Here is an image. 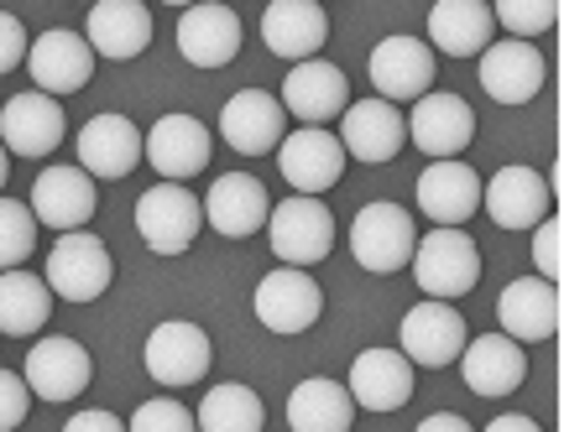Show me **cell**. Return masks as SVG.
<instances>
[{"label":"cell","instance_id":"6da1fadb","mask_svg":"<svg viewBox=\"0 0 564 432\" xmlns=\"http://www.w3.org/2000/svg\"><path fill=\"white\" fill-rule=\"evenodd\" d=\"M42 281H47V292L63 297V302H95V297H105L110 281H116L110 245H105L95 230H68V235L53 240Z\"/></svg>","mask_w":564,"mask_h":432},{"label":"cell","instance_id":"7a4b0ae2","mask_svg":"<svg viewBox=\"0 0 564 432\" xmlns=\"http://www.w3.org/2000/svg\"><path fill=\"white\" fill-rule=\"evenodd\" d=\"M408 266H413V281L423 287V297H434V302H455V297L476 292V281H481V251H476V240L465 230H429V235H419Z\"/></svg>","mask_w":564,"mask_h":432},{"label":"cell","instance_id":"3957f363","mask_svg":"<svg viewBox=\"0 0 564 432\" xmlns=\"http://www.w3.org/2000/svg\"><path fill=\"white\" fill-rule=\"evenodd\" d=\"M267 240H272V256L282 266H319L329 251H335V214H329V203L324 198H282L272 203V214H267Z\"/></svg>","mask_w":564,"mask_h":432},{"label":"cell","instance_id":"277c9868","mask_svg":"<svg viewBox=\"0 0 564 432\" xmlns=\"http://www.w3.org/2000/svg\"><path fill=\"white\" fill-rule=\"evenodd\" d=\"M413 245H419V224L392 198H377V203H366L361 214L350 219V256L361 261V272L371 276L403 272L413 261Z\"/></svg>","mask_w":564,"mask_h":432},{"label":"cell","instance_id":"5b68a950","mask_svg":"<svg viewBox=\"0 0 564 432\" xmlns=\"http://www.w3.org/2000/svg\"><path fill=\"white\" fill-rule=\"evenodd\" d=\"M204 230V203L183 182H158L137 198V235L152 256H183Z\"/></svg>","mask_w":564,"mask_h":432},{"label":"cell","instance_id":"8992f818","mask_svg":"<svg viewBox=\"0 0 564 432\" xmlns=\"http://www.w3.org/2000/svg\"><path fill=\"white\" fill-rule=\"evenodd\" d=\"M209 359H215V344H209V334H204L199 323H188V318L158 323V329L147 334V350H141L147 375H152L158 386H167V391L199 386L204 375H209Z\"/></svg>","mask_w":564,"mask_h":432},{"label":"cell","instance_id":"52a82bcc","mask_svg":"<svg viewBox=\"0 0 564 432\" xmlns=\"http://www.w3.org/2000/svg\"><path fill=\"white\" fill-rule=\"evenodd\" d=\"M251 308H257V323H262L267 334H278V339L308 334L324 313V287L308 272H299V266H282V272H267L257 281Z\"/></svg>","mask_w":564,"mask_h":432},{"label":"cell","instance_id":"ba28073f","mask_svg":"<svg viewBox=\"0 0 564 432\" xmlns=\"http://www.w3.org/2000/svg\"><path fill=\"white\" fill-rule=\"evenodd\" d=\"M209 152H215V136H209V125L199 115H162L147 136H141V162H152V173L162 182H188V177H199L209 167Z\"/></svg>","mask_w":564,"mask_h":432},{"label":"cell","instance_id":"9c48e42d","mask_svg":"<svg viewBox=\"0 0 564 432\" xmlns=\"http://www.w3.org/2000/svg\"><path fill=\"white\" fill-rule=\"evenodd\" d=\"M278 173L282 182L303 198H319L324 188H335L345 173V146L329 125H299L288 131L278 146Z\"/></svg>","mask_w":564,"mask_h":432},{"label":"cell","instance_id":"30bf717a","mask_svg":"<svg viewBox=\"0 0 564 432\" xmlns=\"http://www.w3.org/2000/svg\"><path fill=\"white\" fill-rule=\"evenodd\" d=\"M403 120H408V141H413L429 162L460 157L465 146L476 141V110H470L460 95H449V89L419 95L413 99V115H403Z\"/></svg>","mask_w":564,"mask_h":432},{"label":"cell","instance_id":"8fae6325","mask_svg":"<svg viewBox=\"0 0 564 432\" xmlns=\"http://www.w3.org/2000/svg\"><path fill=\"white\" fill-rule=\"evenodd\" d=\"M89 375H95V359L68 334H42L26 354V365H21L32 401H74V396L89 391Z\"/></svg>","mask_w":564,"mask_h":432},{"label":"cell","instance_id":"7c38bea8","mask_svg":"<svg viewBox=\"0 0 564 432\" xmlns=\"http://www.w3.org/2000/svg\"><path fill=\"white\" fill-rule=\"evenodd\" d=\"M434 47L423 37H408V32H398V37H382L377 47H371V58H366V74H371V89H377V99H387V104H408V99H419L434 89Z\"/></svg>","mask_w":564,"mask_h":432},{"label":"cell","instance_id":"4fadbf2b","mask_svg":"<svg viewBox=\"0 0 564 432\" xmlns=\"http://www.w3.org/2000/svg\"><path fill=\"white\" fill-rule=\"evenodd\" d=\"M465 350V318L449 308V302H434L423 297L419 308L403 313V334H398V354H403L413 370H444L455 365Z\"/></svg>","mask_w":564,"mask_h":432},{"label":"cell","instance_id":"5bb4252c","mask_svg":"<svg viewBox=\"0 0 564 432\" xmlns=\"http://www.w3.org/2000/svg\"><path fill=\"white\" fill-rule=\"evenodd\" d=\"M335 136H340L345 157L366 162V167H382V162H392L408 146V120L398 104H387V99H377V95L350 99Z\"/></svg>","mask_w":564,"mask_h":432},{"label":"cell","instance_id":"9a60e30c","mask_svg":"<svg viewBox=\"0 0 564 432\" xmlns=\"http://www.w3.org/2000/svg\"><path fill=\"white\" fill-rule=\"evenodd\" d=\"M32 219L37 224H47V230H84L89 219H95V209H100V182L84 173V167H42L37 182H32Z\"/></svg>","mask_w":564,"mask_h":432},{"label":"cell","instance_id":"2e32d148","mask_svg":"<svg viewBox=\"0 0 564 432\" xmlns=\"http://www.w3.org/2000/svg\"><path fill=\"white\" fill-rule=\"evenodd\" d=\"M481 209L491 214L497 230H533L539 219H549L554 209V193H549V177L539 167H497L491 182H481Z\"/></svg>","mask_w":564,"mask_h":432},{"label":"cell","instance_id":"e0dca14e","mask_svg":"<svg viewBox=\"0 0 564 432\" xmlns=\"http://www.w3.org/2000/svg\"><path fill=\"white\" fill-rule=\"evenodd\" d=\"M413 198H419V209L440 230H460V224H470V219L481 214V177L460 157L429 162L419 173V182H413Z\"/></svg>","mask_w":564,"mask_h":432},{"label":"cell","instance_id":"ac0fdd59","mask_svg":"<svg viewBox=\"0 0 564 432\" xmlns=\"http://www.w3.org/2000/svg\"><path fill=\"white\" fill-rule=\"evenodd\" d=\"M241 47H246V26L220 0H199V5H188L178 16V53L194 68H230L241 58Z\"/></svg>","mask_w":564,"mask_h":432},{"label":"cell","instance_id":"d6986e66","mask_svg":"<svg viewBox=\"0 0 564 432\" xmlns=\"http://www.w3.org/2000/svg\"><path fill=\"white\" fill-rule=\"evenodd\" d=\"M220 136H225V146L241 152V157H267V152H278L282 136H288V110H282L278 95H267V89H236L220 110Z\"/></svg>","mask_w":564,"mask_h":432},{"label":"cell","instance_id":"ffe728a7","mask_svg":"<svg viewBox=\"0 0 564 432\" xmlns=\"http://www.w3.org/2000/svg\"><path fill=\"white\" fill-rule=\"evenodd\" d=\"M278 104L299 120V125H329V120H340L345 104H350V79H345L335 63L303 58L288 68Z\"/></svg>","mask_w":564,"mask_h":432},{"label":"cell","instance_id":"44dd1931","mask_svg":"<svg viewBox=\"0 0 564 432\" xmlns=\"http://www.w3.org/2000/svg\"><path fill=\"white\" fill-rule=\"evenodd\" d=\"M68 136V120H63V104L42 89H26L17 95L6 110H0V146L17 152V157H53Z\"/></svg>","mask_w":564,"mask_h":432},{"label":"cell","instance_id":"7402d4cb","mask_svg":"<svg viewBox=\"0 0 564 432\" xmlns=\"http://www.w3.org/2000/svg\"><path fill=\"white\" fill-rule=\"evenodd\" d=\"M199 203H204V224L225 240L262 235L267 214H272V198H267L262 177H251V173H220V182Z\"/></svg>","mask_w":564,"mask_h":432},{"label":"cell","instance_id":"603a6c76","mask_svg":"<svg viewBox=\"0 0 564 432\" xmlns=\"http://www.w3.org/2000/svg\"><path fill=\"white\" fill-rule=\"evenodd\" d=\"M544 84H549V63L533 42L497 37L481 53V89L497 104H528V99H539Z\"/></svg>","mask_w":564,"mask_h":432},{"label":"cell","instance_id":"cb8c5ba5","mask_svg":"<svg viewBox=\"0 0 564 432\" xmlns=\"http://www.w3.org/2000/svg\"><path fill=\"white\" fill-rule=\"evenodd\" d=\"M26 68H32V84H37L42 95L63 99V95H79L84 84L95 79V53H89V42H84L79 32L53 26V32L32 37Z\"/></svg>","mask_w":564,"mask_h":432},{"label":"cell","instance_id":"d4e9b609","mask_svg":"<svg viewBox=\"0 0 564 432\" xmlns=\"http://www.w3.org/2000/svg\"><path fill=\"white\" fill-rule=\"evenodd\" d=\"M345 391L356 401V412H403L413 401V365L398 350H361Z\"/></svg>","mask_w":564,"mask_h":432},{"label":"cell","instance_id":"484cf974","mask_svg":"<svg viewBox=\"0 0 564 432\" xmlns=\"http://www.w3.org/2000/svg\"><path fill=\"white\" fill-rule=\"evenodd\" d=\"M560 287H549L539 276H518L507 281L502 297H497V323H502L507 339L518 344H544V339L560 334Z\"/></svg>","mask_w":564,"mask_h":432},{"label":"cell","instance_id":"4316f807","mask_svg":"<svg viewBox=\"0 0 564 432\" xmlns=\"http://www.w3.org/2000/svg\"><path fill=\"white\" fill-rule=\"evenodd\" d=\"M84 42L95 58L126 63L152 47V11L141 0H95L84 21Z\"/></svg>","mask_w":564,"mask_h":432},{"label":"cell","instance_id":"83f0119b","mask_svg":"<svg viewBox=\"0 0 564 432\" xmlns=\"http://www.w3.org/2000/svg\"><path fill=\"white\" fill-rule=\"evenodd\" d=\"M460 375H465V386H470L476 396L497 401V396H512L528 380V354H523L518 339H507V334L465 339Z\"/></svg>","mask_w":564,"mask_h":432},{"label":"cell","instance_id":"f1b7e54d","mask_svg":"<svg viewBox=\"0 0 564 432\" xmlns=\"http://www.w3.org/2000/svg\"><path fill=\"white\" fill-rule=\"evenodd\" d=\"M262 42L267 53H278L288 63L319 58L329 42V16L319 0H272L262 16Z\"/></svg>","mask_w":564,"mask_h":432},{"label":"cell","instance_id":"f546056e","mask_svg":"<svg viewBox=\"0 0 564 432\" xmlns=\"http://www.w3.org/2000/svg\"><path fill=\"white\" fill-rule=\"evenodd\" d=\"M74 152H79V167L95 182H110V177H126L141 162V131L126 115H95L79 125Z\"/></svg>","mask_w":564,"mask_h":432},{"label":"cell","instance_id":"4dcf8cb0","mask_svg":"<svg viewBox=\"0 0 564 432\" xmlns=\"http://www.w3.org/2000/svg\"><path fill=\"white\" fill-rule=\"evenodd\" d=\"M429 42L449 58H481L497 42L491 0H434L429 11Z\"/></svg>","mask_w":564,"mask_h":432},{"label":"cell","instance_id":"1f68e13d","mask_svg":"<svg viewBox=\"0 0 564 432\" xmlns=\"http://www.w3.org/2000/svg\"><path fill=\"white\" fill-rule=\"evenodd\" d=\"M288 428L293 432H350L356 428V401L340 380L308 375L288 391Z\"/></svg>","mask_w":564,"mask_h":432},{"label":"cell","instance_id":"d6a6232c","mask_svg":"<svg viewBox=\"0 0 564 432\" xmlns=\"http://www.w3.org/2000/svg\"><path fill=\"white\" fill-rule=\"evenodd\" d=\"M53 318V292L47 281L32 272H0V334L6 339H32L42 323Z\"/></svg>","mask_w":564,"mask_h":432},{"label":"cell","instance_id":"836d02e7","mask_svg":"<svg viewBox=\"0 0 564 432\" xmlns=\"http://www.w3.org/2000/svg\"><path fill=\"white\" fill-rule=\"evenodd\" d=\"M194 428L199 432H262L267 428V407L251 386H241V380H220V386L199 401Z\"/></svg>","mask_w":564,"mask_h":432},{"label":"cell","instance_id":"e575fe53","mask_svg":"<svg viewBox=\"0 0 564 432\" xmlns=\"http://www.w3.org/2000/svg\"><path fill=\"white\" fill-rule=\"evenodd\" d=\"M37 219L21 198H6L0 193V272H17L21 261L37 251Z\"/></svg>","mask_w":564,"mask_h":432},{"label":"cell","instance_id":"d590c367","mask_svg":"<svg viewBox=\"0 0 564 432\" xmlns=\"http://www.w3.org/2000/svg\"><path fill=\"white\" fill-rule=\"evenodd\" d=\"M491 21L502 26L507 37L533 42V37H544V32H554L560 0H491Z\"/></svg>","mask_w":564,"mask_h":432},{"label":"cell","instance_id":"8d00e7d4","mask_svg":"<svg viewBox=\"0 0 564 432\" xmlns=\"http://www.w3.org/2000/svg\"><path fill=\"white\" fill-rule=\"evenodd\" d=\"M126 432H199L194 428V412L183 407L178 396H152V401H141Z\"/></svg>","mask_w":564,"mask_h":432},{"label":"cell","instance_id":"74e56055","mask_svg":"<svg viewBox=\"0 0 564 432\" xmlns=\"http://www.w3.org/2000/svg\"><path fill=\"white\" fill-rule=\"evenodd\" d=\"M533 272H539V281L560 287V276H564V224H560V209L533 224Z\"/></svg>","mask_w":564,"mask_h":432},{"label":"cell","instance_id":"f35d334b","mask_svg":"<svg viewBox=\"0 0 564 432\" xmlns=\"http://www.w3.org/2000/svg\"><path fill=\"white\" fill-rule=\"evenodd\" d=\"M32 412V391L17 370H0V432H17Z\"/></svg>","mask_w":564,"mask_h":432},{"label":"cell","instance_id":"ab89813d","mask_svg":"<svg viewBox=\"0 0 564 432\" xmlns=\"http://www.w3.org/2000/svg\"><path fill=\"white\" fill-rule=\"evenodd\" d=\"M26 47H32V37H26V26H21V16H11V11H0V74H11V68H21V63H26Z\"/></svg>","mask_w":564,"mask_h":432},{"label":"cell","instance_id":"60d3db41","mask_svg":"<svg viewBox=\"0 0 564 432\" xmlns=\"http://www.w3.org/2000/svg\"><path fill=\"white\" fill-rule=\"evenodd\" d=\"M63 432H126V422L116 412H105V407H89V412L68 417V428Z\"/></svg>","mask_w":564,"mask_h":432},{"label":"cell","instance_id":"b9f144b4","mask_svg":"<svg viewBox=\"0 0 564 432\" xmlns=\"http://www.w3.org/2000/svg\"><path fill=\"white\" fill-rule=\"evenodd\" d=\"M413 432H476V428H470L460 412H429Z\"/></svg>","mask_w":564,"mask_h":432},{"label":"cell","instance_id":"7bdbcfd3","mask_svg":"<svg viewBox=\"0 0 564 432\" xmlns=\"http://www.w3.org/2000/svg\"><path fill=\"white\" fill-rule=\"evenodd\" d=\"M481 432H544V428H539L528 412H502V417H491Z\"/></svg>","mask_w":564,"mask_h":432},{"label":"cell","instance_id":"ee69618b","mask_svg":"<svg viewBox=\"0 0 564 432\" xmlns=\"http://www.w3.org/2000/svg\"><path fill=\"white\" fill-rule=\"evenodd\" d=\"M6 173H11V162H6V146H0V188H6Z\"/></svg>","mask_w":564,"mask_h":432},{"label":"cell","instance_id":"f6af8a7d","mask_svg":"<svg viewBox=\"0 0 564 432\" xmlns=\"http://www.w3.org/2000/svg\"><path fill=\"white\" fill-rule=\"evenodd\" d=\"M162 5H183V11H188V5H199V0H162Z\"/></svg>","mask_w":564,"mask_h":432},{"label":"cell","instance_id":"bcb514c9","mask_svg":"<svg viewBox=\"0 0 564 432\" xmlns=\"http://www.w3.org/2000/svg\"><path fill=\"white\" fill-rule=\"evenodd\" d=\"M79 5H95V0H79Z\"/></svg>","mask_w":564,"mask_h":432},{"label":"cell","instance_id":"7dc6e473","mask_svg":"<svg viewBox=\"0 0 564 432\" xmlns=\"http://www.w3.org/2000/svg\"><path fill=\"white\" fill-rule=\"evenodd\" d=\"M319 5H324V0H319Z\"/></svg>","mask_w":564,"mask_h":432}]
</instances>
